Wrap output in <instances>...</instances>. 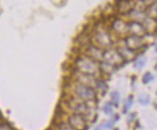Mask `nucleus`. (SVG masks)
I'll use <instances>...</instances> for the list:
<instances>
[{"instance_id":"5701e85b","label":"nucleus","mask_w":157,"mask_h":130,"mask_svg":"<svg viewBox=\"0 0 157 130\" xmlns=\"http://www.w3.org/2000/svg\"><path fill=\"white\" fill-rule=\"evenodd\" d=\"M132 104H133V96H132V95H130V96L128 97V98H127L126 102H125V105H124L123 111H124V112H127L128 110H129L130 108H131Z\"/></svg>"},{"instance_id":"7ed1b4c3","label":"nucleus","mask_w":157,"mask_h":130,"mask_svg":"<svg viewBox=\"0 0 157 130\" xmlns=\"http://www.w3.org/2000/svg\"><path fill=\"white\" fill-rule=\"evenodd\" d=\"M69 91L73 96H75L84 101H95L97 96V93L94 88L74 82L73 80L69 84Z\"/></svg>"},{"instance_id":"c85d7f7f","label":"nucleus","mask_w":157,"mask_h":130,"mask_svg":"<svg viewBox=\"0 0 157 130\" xmlns=\"http://www.w3.org/2000/svg\"><path fill=\"white\" fill-rule=\"evenodd\" d=\"M155 52L157 53V43H156V44H155Z\"/></svg>"},{"instance_id":"cd10ccee","label":"nucleus","mask_w":157,"mask_h":130,"mask_svg":"<svg viewBox=\"0 0 157 130\" xmlns=\"http://www.w3.org/2000/svg\"><path fill=\"white\" fill-rule=\"evenodd\" d=\"M134 118H135V114H130L129 118H128V121H132Z\"/></svg>"},{"instance_id":"20e7f679","label":"nucleus","mask_w":157,"mask_h":130,"mask_svg":"<svg viewBox=\"0 0 157 130\" xmlns=\"http://www.w3.org/2000/svg\"><path fill=\"white\" fill-rule=\"evenodd\" d=\"M94 101H84L75 96L70 95L69 98L67 100V106L73 114H79L87 119L89 115H93V106L91 103Z\"/></svg>"},{"instance_id":"9d476101","label":"nucleus","mask_w":157,"mask_h":130,"mask_svg":"<svg viewBox=\"0 0 157 130\" xmlns=\"http://www.w3.org/2000/svg\"><path fill=\"white\" fill-rule=\"evenodd\" d=\"M124 44H125V46L127 48L136 51L144 46L145 42H144V39L141 37L129 35V36H126L125 39H124Z\"/></svg>"},{"instance_id":"9b49d317","label":"nucleus","mask_w":157,"mask_h":130,"mask_svg":"<svg viewBox=\"0 0 157 130\" xmlns=\"http://www.w3.org/2000/svg\"><path fill=\"white\" fill-rule=\"evenodd\" d=\"M128 34L143 38L147 34V32L143 23L137 21H130L128 22Z\"/></svg>"},{"instance_id":"f3484780","label":"nucleus","mask_w":157,"mask_h":130,"mask_svg":"<svg viewBox=\"0 0 157 130\" xmlns=\"http://www.w3.org/2000/svg\"><path fill=\"white\" fill-rule=\"evenodd\" d=\"M146 13H147L148 17L157 19V1L153 2L152 4H150L149 6H148V8L146 10Z\"/></svg>"},{"instance_id":"4be33fe9","label":"nucleus","mask_w":157,"mask_h":130,"mask_svg":"<svg viewBox=\"0 0 157 130\" xmlns=\"http://www.w3.org/2000/svg\"><path fill=\"white\" fill-rule=\"evenodd\" d=\"M143 83L144 84H148L149 82H151L153 80V75L150 72H146L143 76Z\"/></svg>"},{"instance_id":"423d86ee","label":"nucleus","mask_w":157,"mask_h":130,"mask_svg":"<svg viewBox=\"0 0 157 130\" xmlns=\"http://www.w3.org/2000/svg\"><path fill=\"white\" fill-rule=\"evenodd\" d=\"M102 61H105L113 66H119L123 62L122 57L121 56L120 52L118 49H115L113 47H110L107 49H104L103 51V58Z\"/></svg>"},{"instance_id":"aec40b11","label":"nucleus","mask_w":157,"mask_h":130,"mask_svg":"<svg viewBox=\"0 0 157 130\" xmlns=\"http://www.w3.org/2000/svg\"><path fill=\"white\" fill-rule=\"evenodd\" d=\"M57 129L58 130H74L73 127H71V125L69 123V121H60L58 123L57 125Z\"/></svg>"},{"instance_id":"6ab92c4d","label":"nucleus","mask_w":157,"mask_h":130,"mask_svg":"<svg viewBox=\"0 0 157 130\" xmlns=\"http://www.w3.org/2000/svg\"><path fill=\"white\" fill-rule=\"evenodd\" d=\"M146 62H147V59L145 57H141V58H139V59H137L134 62V69H142L144 68V66L146 65Z\"/></svg>"},{"instance_id":"412c9836","label":"nucleus","mask_w":157,"mask_h":130,"mask_svg":"<svg viewBox=\"0 0 157 130\" xmlns=\"http://www.w3.org/2000/svg\"><path fill=\"white\" fill-rule=\"evenodd\" d=\"M111 100L113 102V105H118L121 100V95L119 94V92H113L111 94Z\"/></svg>"},{"instance_id":"393cba45","label":"nucleus","mask_w":157,"mask_h":130,"mask_svg":"<svg viewBox=\"0 0 157 130\" xmlns=\"http://www.w3.org/2000/svg\"><path fill=\"white\" fill-rule=\"evenodd\" d=\"M139 102L143 105H147V104L149 103V96L147 95H141L139 96Z\"/></svg>"},{"instance_id":"c756f323","label":"nucleus","mask_w":157,"mask_h":130,"mask_svg":"<svg viewBox=\"0 0 157 130\" xmlns=\"http://www.w3.org/2000/svg\"><path fill=\"white\" fill-rule=\"evenodd\" d=\"M95 130H100V127H97V128H95Z\"/></svg>"},{"instance_id":"a211bd4d","label":"nucleus","mask_w":157,"mask_h":130,"mask_svg":"<svg viewBox=\"0 0 157 130\" xmlns=\"http://www.w3.org/2000/svg\"><path fill=\"white\" fill-rule=\"evenodd\" d=\"M107 88L108 87H107L106 82L104 81L103 79H100V78H99V79H97V82H96L95 88V90L96 91V93H104V92H106Z\"/></svg>"},{"instance_id":"dca6fc26","label":"nucleus","mask_w":157,"mask_h":130,"mask_svg":"<svg viewBox=\"0 0 157 130\" xmlns=\"http://www.w3.org/2000/svg\"><path fill=\"white\" fill-rule=\"evenodd\" d=\"M99 69H100L101 73L109 75L114 71L115 66H113V65H111L105 61H101V62H99Z\"/></svg>"},{"instance_id":"f8f14e48","label":"nucleus","mask_w":157,"mask_h":130,"mask_svg":"<svg viewBox=\"0 0 157 130\" xmlns=\"http://www.w3.org/2000/svg\"><path fill=\"white\" fill-rule=\"evenodd\" d=\"M134 3L132 0H118L116 4V9L118 13L121 15H127L133 9Z\"/></svg>"},{"instance_id":"0eeeda50","label":"nucleus","mask_w":157,"mask_h":130,"mask_svg":"<svg viewBox=\"0 0 157 130\" xmlns=\"http://www.w3.org/2000/svg\"><path fill=\"white\" fill-rule=\"evenodd\" d=\"M71 76H73V79H71L73 81L83 84V85H86V86H89V87H92L94 89L95 88L97 79H99V78L95 77V76L81 73V72H79V71H76V70L73 71V73Z\"/></svg>"},{"instance_id":"4468645a","label":"nucleus","mask_w":157,"mask_h":130,"mask_svg":"<svg viewBox=\"0 0 157 130\" xmlns=\"http://www.w3.org/2000/svg\"><path fill=\"white\" fill-rule=\"evenodd\" d=\"M143 25L146 29L147 34H154L157 31V19L147 17V18L143 21Z\"/></svg>"},{"instance_id":"f03ea898","label":"nucleus","mask_w":157,"mask_h":130,"mask_svg":"<svg viewBox=\"0 0 157 130\" xmlns=\"http://www.w3.org/2000/svg\"><path fill=\"white\" fill-rule=\"evenodd\" d=\"M73 67L74 70L79 71L81 73L93 75L97 78H99V76L101 75L99 63L83 53L75 57L73 61Z\"/></svg>"},{"instance_id":"b1692460","label":"nucleus","mask_w":157,"mask_h":130,"mask_svg":"<svg viewBox=\"0 0 157 130\" xmlns=\"http://www.w3.org/2000/svg\"><path fill=\"white\" fill-rule=\"evenodd\" d=\"M103 112L106 115H111L113 113V105L111 103H106L103 106Z\"/></svg>"},{"instance_id":"a878e982","label":"nucleus","mask_w":157,"mask_h":130,"mask_svg":"<svg viewBox=\"0 0 157 130\" xmlns=\"http://www.w3.org/2000/svg\"><path fill=\"white\" fill-rule=\"evenodd\" d=\"M113 125H114V121H107V122L104 123V124L102 125V127H103V128H105V129H110Z\"/></svg>"},{"instance_id":"bb28decb","label":"nucleus","mask_w":157,"mask_h":130,"mask_svg":"<svg viewBox=\"0 0 157 130\" xmlns=\"http://www.w3.org/2000/svg\"><path fill=\"white\" fill-rule=\"evenodd\" d=\"M0 130H12L8 124H0Z\"/></svg>"},{"instance_id":"2eb2a0df","label":"nucleus","mask_w":157,"mask_h":130,"mask_svg":"<svg viewBox=\"0 0 157 130\" xmlns=\"http://www.w3.org/2000/svg\"><path fill=\"white\" fill-rule=\"evenodd\" d=\"M118 51L120 52V54L122 57L123 61H130V60H132V59H134V57L136 55L135 54V51L127 48L125 46V44L118 48Z\"/></svg>"},{"instance_id":"f257e3e1","label":"nucleus","mask_w":157,"mask_h":130,"mask_svg":"<svg viewBox=\"0 0 157 130\" xmlns=\"http://www.w3.org/2000/svg\"><path fill=\"white\" fill-rule=\"evenodd\" d=\"M90 38L92 43L99 46L103 50L112 47V45L114 43L113 37L111 35L110 31L102 23L95 24L92 28Z\"/></svg>"},{"instance_id":"2f4dec72","label":"nucleus","mask_w":157,"mask_h":130,"mask_svg":"<svg viewBox=\"0 0 157 130\" xmlns=\"http://www.w3.org/2000/svg\"><path fill=\"white\" fill-rule=\"evenodd\" d=\"M156 1H157V0H156Z\"/></svg>"},{"instance_id":"1a4fd4ad","label":"nucleus","mask_w":157,"mask_h":130,"mask_svg":"<svg viewBox=\"0 0 157 130\" xmlns=\"http://www.w3.org/2000/svg\"><path fill=\"white\" fill-rule=\"evenodd\" d=\"M103 49L100 48L99 46L94 44V43H91L89 44L88 46L84 49V53L85 55L89 56L92 59H94L96 62H101L102 61V58H103Z\"/></svg>"},{"instance_id":"6e6552de","label":"nucleus","mask_w":157,"mask_h":130,"mask_svg":"<svg viewBox=\"0 0 157 130\" xmlns=\"http://www.w3.org/2000/svg\"><path fill=\"white\" fill-rule=\"evenodd\" d=\"M69 123L74 130H86L87 129V120L85 117L79 114H71L69 119Z\"/></svg>"},{"instance_id":"ddd939ff","label":"nucleus","mask_w":157,"mask_h":130,"mask_svg":"<svg viewBox=\"0 0 157 130\" xmlns=\"http://www.w3.org/2000/svg\"><path fill=\"white\" fill-rule=\"evenodd\" d=\"M130 21H137V22H141L147 18V13L145 11H141V10H137V9H132L127 14Z\"/></svg>"},{"instance_id":"7c9ffc66","label":"nucleus","mask_w":157,"mask_h":130,"mask_svg":"<svg viewBox=\"0 0 157 130\" xmlns=\"http://www.w3.org/2000/svg\"><path fill=\"white\" fill-rule=\"evenodd\" d=\"M0 121H1V117H0Z\"/></svg>"},{"instance_id":"39448f33","label":"nucleus","mask_w":157,"mask_h":130,"mask_svg":"<svg viewBox=\"0 0 157 130\" xmlns=\"http://www.w3.org/2000/svg\"><path fill=\"white\" fill-rule=\"evenodd\" d=\"M110 30L116 36L123 37L128 34V22L121 17H115L110 24Z\"/></svg>"}]
</instances>
